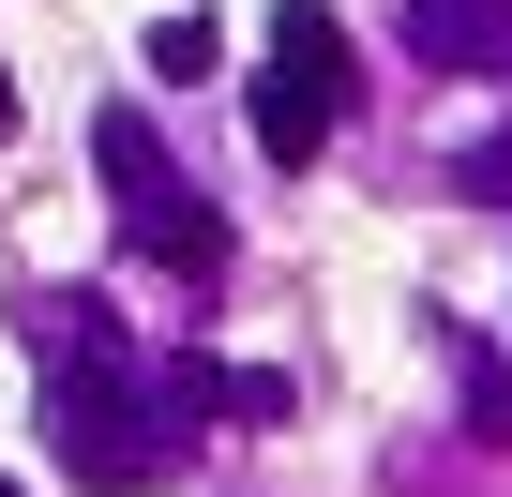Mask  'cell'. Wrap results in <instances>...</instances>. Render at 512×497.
I'll list each match as a JSON object with an SVG mask.
<instances>
[{"mask_svg":"<svg viewBox=\"0 0 512 497\" xmlns=\"http://www.w3.org/2000/svg\"><path fill=\"white\" fill-rule=\"evenodd\" d=\"M151 76H211V16H151Z\"/></svg>","mask_w":512,"mask_h":497,"instance_id":"cell-6","label":"cell"},{"mask_svg":"<svg viewBox=\"0 0 512 497\" xmlns=\"http://www.w3.org/2000/svg\"><path fill=\"white\" fill-rule=\"evenodd\" d=\"M0 136H16V76H0Z\"/></svg>","mask_w":512,"mask_h":497,"instance_id":"cell-8","label":"cell"},{"mask_svg":"<svg viewBox=\"0 0 512 497\" xmlns=\"http://www.w3.org/2000/svg\"><path fill=\"white\" fill-rule=\"evenodd\" d=\"M332 136H347V31L317 16V0H287V16H272V76H256V151L317 166Z\"/></svg>","mask_w":512,"mask_h":497,"instance_id":"cell-2","label":"cell"},{"mask_svg":"<svg viewBox=\"0 0 512 497\" xmlns=\"http://www.w3.org/2000/svg\"><path fill=\"white\" fill-rule=\"evenodd\" d=\"M46 377H61V467L91 497H136V482L181 467L166 452V392H136V362H46Z\"/></svg>","mask_w":512,"mask_h":497,"instance_id":"cell-1","label":"cell"},{"mask_svg":"<svg viewBox=\"0 0 512 497\" xmlns=\"http://www.w3.org/2000/svg\"><path fill=\"white\" fill-rule=\"evenodd\" d=\"M452 196H482V211H512V121H497V136H467V151H452Z\"/></svg>","mask_w":512,"mask_h":497,"instance_id":"cell-5","label":"cell"},{"mask_svg":"<svg viewBox=\"0 0 512 497\" xmlns=\"http://www.w3.org/2000/svg\"><path fill=\"white\" fill-rule=\"evenodd\" d=\"M452 377H467V422H482V437H512V377H497L482 347H452Z\"/></svg>","mask_w":512,"mask_h":497,"instance_id":"cell-7","label":"cell"},{"mask_svg":"<svg viewBox=\"0 0 512 497\" xmlns=\"http://www.w3.org/2000/svg\"><path fill=\"white\" fill-rule=\"evenodd\" d=\"M91 166L121 181V226H136V257H166V272H226V226H211V196L151 151V121L136 106H106L91 121Z\"/></svg>","mask_w":512,"mask_h":497,"instance_id":"cell-3","label":"cell"},{"mask_svg":"<svg viewBox=\"0 0 512 497\" xmlns=\"http://www.w3.org/2000/svg\"><path fill=\"white\" fill-rule=\"evenodd\" d=\"M0 497H31V482H0Z\"/></svg>","mask_w":512,"mask_h":497,"instance_id":"cell-9","label":"cell"},{"mask_svg":"<svg viewBox=\"0 0 512 497\" xmlns=\"http://www.w3.org/2000/svg\"><path fill=\"white\" fill-rule=\"evenodd\" d=\"M407 46L452 76H512V0H407Z\"/></svg>","mask_w":512,"mask_h":497,"instance_id":"cell-4","label":"cell"}]
</instances>
